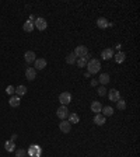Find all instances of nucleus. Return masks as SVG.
<instances>
[{"instance_id": "1", "label": "nucleus", "mask_w": 140, "mask_h": 157, "mask_svg": "<svg viewBox=\"0 0 140 157\" xmlns=\"http://www.w3.org/2000/svg\"><path fill=\"white\" fill-rule=\"evenodd\" d=\"M101 69V62L98 59H90L88 60V63H87V70L90 75H95L98 73Z\"/></svg>"}, {"instance_id": "2", "label": "nucleus", "mask_w": 140, "mask_h": 157, "mask_svg": "<svg viewBox=\"0 0 140 157\" xmlns=\"http://www.w3.org/2000/svg\"><path fill=\"white\" fill-rule=\"evenodd\" d=\"M70 101H71V94L69 91H63L59 94V103L62 105H67L70 104Z\"/></svg>"}, {"instance_id": "3", "label": "nucleus", "mask_w": 140, "mask_h": 157, "mask_svg": "<svg viewBox=\"0 0 140 157\" xmlns=\"http://www.w3.org/2000/svg\"><path fill=\"white\" fill-rule=\"evenodd\" d=\"M56 115H58V118L59 119H66L69 116V109H67V105H60L58 111H56Z\"/></svg>"}, {"instance_id": "4", "label": "nucleus", "mask_w": 140, "mask_h": 157, "mask_svg": "<svg viewBox=\"0 0 140 157\" xmlns=\"http://www.w3.org/2000/svg\"><path fill=\"white\" fill-rule=\"evenodd\" d=\"M73 54L76 55V58H86L87 55H88V49H87L86 46H83V45H79V46L74 49Z\"/></svg>"}, {"instance_id": "5", "label": "nucleus", "mask_w": 140, "mask_h": 157, "mask_svg": "<svg viewBox=\"0 0 140 157\" xmlns=\"http://www.w3.org/2000/svg\"><path fill=\"white\" fill-rule=\"evenodd\" d=\"M34 27H37L39 31H45V30L48 28V22H46V20H45V18L39 17V18H37V20H35V22H34Z\"/></svg>"}, {"instance_id": "6", "label": "nucleus", "mask_w": 140, "mask_h": 157, "mask_svg": "<svg viewBox=\"0 0 140 157\" xmlns=\"http://www.w3.org/2000/svg\"><path fill=\"white\" fill-rule=\"evenodd\" d=\"M27 153L30 154V157H39L41 156V147L38 145H31L30 149L27 150Z\"/></svg>"}, {"instance_id": "7", "label": "nucleus", "mask_w": 140, "mask_h": 157, "mask_svg": "<svg viewBox=\"0 0 140 157\" xmlns=\"http://www.w3.org/2000/svg\"><path fill=\"white\" fill-rule=\"evenodd\" d=\"M46 65H48V62L43 59V58L35 59V62H34V69H35V70H42V69L46 67Z\"/></svg>"}, {"instance_id": "8", "label": "nucleus", "mask_w": 140, "mask_h": 157, "mask_svg": "<svg viewBox=\"0 0 140 157\" xmlns=\"http://www.w3.org/2000/svg\"><path fill=\"white\" fill-rule=\"evenodd\" d=\"M59 129L63 132V133H69L70 130H71V124H70L69 121H66V119H63L62 122L59 124Z\"/></svg>"}, {"instance_id": "9", "label": "nucleus", "mask_w": 140, "mask_h": 157, "mask_svg": "<svg viewBox=\"0 0 140 157\" xmlns=\"http://www.w3.org/2000/svg\"><path fill=\"white\" fill-rule=\"evenodd\" d=\"M24 59H25L27 63H34L35 59H37V55H35V52H32V51H27V52L24 54Z\"/></svg>"}, {"instance_id": "10", "label": "nucleus", "mask_w": 140, "mask_h": 157, "mask_svg": "<svg viewBox=\"0 0 140 157\" xmlns=\"http://www.w3.org/2000/svg\"><path fill=\"white\" fill-rule=\"evenodd\" d=\"M35 77H37V70L34 67H28L27 70H25V79L32 81V80H35Z\"/></svg>"}, {"instance_id": "11", "label": "nucleus", "mask_w": 140, "mask_h": 157, "mask_svg": "<svg viewBox=\"0 0 140 157\" xmlns=\"http://www.w3.org/2000/svg\"><path fill=\"white\" fill-rule=\"evenodd\" d=\"M108 97H109V101H118L119 98H121V94H119L118 90H115V88H112V90H109V94H108Z\"/></svg>"}, {"instance_id": "12", "label": "nucleus", "mask_w": 140, "mask_h": 157, "mask_svg": "<svg viewBox=\"0 0 140 157\" xmlns=\"http://www.w3.org/2000/svg\"><path fill=\"white\" fill-rule=\"evenodd\" d=\"M101 58L104 60H108V59H111V58H113V49H111V48L104 49L102 52H101Z\"/></svg>"}, {"instance_id": "13", "label": "nucleus", "mask_w": 140, "mask_h": 157, "mask_svg": "<svg viewBox=\"0 0 140 157\" xmlns=\"http://www.w3.org/2000/svg\"><path fill=\"white\" fill-rule=\"evenodd\" d=\"M97 25L98 28H101V30H105V28L109 27V22H108L107 18H104V17H100L97 20Z\"/></svg>"}, {"instance_id": "14", "label": "nucleus", "mask_w": 140, "mask_h": 157, "mask_svg": "<svg viewBox=\"0 0 140 157\" xmlns=\"http://www.w3.org/2000/svg\"><path fill=\"white\" fill-rule=\"evenodd\" d=\"M91 111L92 112H95V114H100L101 112V109H102V105H101V103L100 101H92L91 103Z\"/></svg>"}, {"instance_id": "15", "label": "nucleus", "mask_w": 140, "mask_h": 157, "mask_svg": "<svg viewBox=\"0 0 140 157\" xmlns=\"http://www.w3.org/2000/svg\"><path fill=\"white\" fill-rule=\"evenodd\" d=\"M113 58H115V62H116V63H123L125 59H126V54L122 52V51H119L116 55H113Z\"/></svg>"}, {"instance_id": "16", "label": "nucleus", "mask_w": 140, "mask_h": 157, "mask_svg": "<svg viewBox=\"0 0 140 157\" xmlns=\"http://www.w3.org/2000/svg\"><path fill=\"white\" fill-rule=\"evenodd\" d=\"M94 124L98 125V126H101V125L105 124V116L101 114H95V116H94Z\"/></svg>"}, {"instance_id": "17", "label": "nucleus", "mask_w": 140, "mask_h": 157, "mask_svg": "<svg viewBox=\"0 0 140 157\" xmlns=\"http://www.w3.org/2000/svg\"><path fill=\"white\" fill-rule=\"evenodd\" d=\"M20 103H21V98L20 97H11L10 100H9V105L10 107H13V108H16V107H18L20 105Z\"/></svg>"}, {"instance_id": "18", "label": "nucleus", "mask_w": 140, "mask_h": 157, "mask_svg": "<svg viewBox=\"0 0 140 157\" xmlns=\"http://www.w3.org/2000/svg\"><path fill=\"white\" fill-rule=\"evenodd\" d=\"M98 80H100V83H101L102 86H105V84H108V83H109L111 77H109V75H107V73H101V75H100V77H98Z\"/></svg>"}, {"instance_id": "19", "label": "nucleus", "mask_w": 140, "mask_h": 157, "mask_svg": "<svg viewBox=\"0 0 140 157\" xmlns=\"http://www.w3.org/2000/svg\"><path fill=\"white\" fill-rule=\"evenodd\" d=\"M22 30L25 31V33H32L34 31V22H31L30 20L24 22V25H22Z\"/></svg>"}, {"instance_id": "20", "label": "nucleus", "mask_w": 140, "mask_h": 157, "mask_svg": "<svg viewBox=\"0 0 140 157\" xmlns=\"http://www.w3.org/2000/svg\"><path fill=\"white\" fill-rule=\"evenodd\" d=\"M16 93H17V97H20L21 98L22 96H25L27 94V87L25 86H18V87H16Z\"/></svg>"}, {"instance_id": "21", "label": "nucleus", "mask_w": 140, "mask_h": 157, "mask_svg": "<svg viewBox=\"0 0 140 157\" xmlns=\"http://www.w3.org/2000/svg\"><path fill=\"white\" fill-rule=\"evenodd\" d=\"M4 149L9 153L14 152V150H16V145H14V142H13V140H6L4 142Z\"/></svg>"}, {"instance_id": "22", "label": "nucleus", "mask_w": 140, "mask_h": 157, "mask_svg": "<svg viewBox=\"0 0 140 157\" xmlns=\"http://www.w3.org/2000/svg\"><path fill=\"white\" fill-rule=\"evenodd\" d=\"M67 118H69V122H70V124H79V122H80V116L76 114V112H73V114H69V116H67Z\"/></svg>"}, {"instance_id": "23", "label": "nucleus", "mask_w": 140, "mask_h": 157, "mask_svg": "<svg viewBox=\"0 0 140 157\" xmlns=\"http://www.w3.org/2000/svg\"><path fill=\"white\" fill-rule=\"evenodd\" d=\"M101 112H104V116H111L113 115V108L112 107H102Z\"/></svg>"}, {"instance_id": "24", "label": "nucleus", "mask_w": 140, "mask_h": 157, "mask_svg": "<svg viewBox=\"0 0 140 157\" xmlns=\"http://www.w3.org/2000/svg\"><path fill=\"white\" fill-rule=\"evenodd\" d=\"M66 63H67V65H73V63H76V55L73 54V52L66 56Z\"/></svg>"}, {"instance_id": "25", "label": "nucleus", "mask_w": 140, "mask_h": 157, "mask_svg": "<svg viewBox=\"0 0 140 157\" xmlns=\"http://www.w3.org/2000/svg\"><path fill=\"white\" fill-rule=\"evenodd\" d=\"M87 56H88V55H87ZM87 56H86V58H79V59H76L79 67H84V66L87 65Z\"/></svg>"}, {"instance_id": "26", "label": "nucleus", "mask_w": 140, "mask_h": 157, "mask_svg": "<svg viewBox=\"0 0 140 157\" xmlns=\"http://www.w3.org/2000/svg\"><path fill=\"white\" fill-rule=\"evenodd\" d=\"M116 105H118V109H121V111L126 109V103H125V100H122V98H119L118 101H116Z\"/></svg>"}, {"instance_id": "27", "label": "nucleus", "mask_w": 140, "mask_h": 157, "mask_svg": "<svg viewBox=\"0 0 140 157\" xmlns=\"http://www.w3.org/2000/svg\"><path fill=\"white\" fill-rule=\"evenodd\" d=\"M14 152H16V157H25V154H27L25 149H17Z\"/></svg>"}, {"instance_id": "28", "label": "nucleus", "mask_w": 140, "mask_h": 157, "mask_svg": "<svg viewBox=\"0 0 140 157\" xmlns=\"http://www.w3.org/2000/svg\"><path fill=\"white\" fill-rule=\"evenodd\" d=\"M97 93H98V96H100V97H104V96H105V94H107V88H105V86H101V87H98Z\"/></svg>"}, {"instance_id": "29", "label": "nucleus", "mask_w": 140, "mask_h": 157, "mask_svg": "<svg viewBox=\"0 0 140 157\" xmlns=\"http://www.w3.org/2000/svg\"><path fill=\"white\" fill-rule=\"evenodd\" d=\"M6 93H7V94H14V93H16V87L14 86H7V88H6Z\"/></svg>"}, {"instance_id": "30", "label": "nucleus", "mask_w": 140, "mask_h": 157, "mask_svg": "<svg viewBox=\"0 0 140 157\" xmlns=\"http://www.w3.org/2000/svg\"><path fill=\"white\" fill-rule=\"evenodd\" d=\"M35 20H37V17L34 16V14H31V16H30V21H31V22H34Z\"/></svg>"}, {"instance_id": "31", "label": "nucleus", "mask_w": 140, "mask_h": 157, "mask_svg": "<svg viewBox=\"0 0 140 157\" xmlns=\"http://www.w3.org/2000/svg\"><path fill=\"white\" fill-rule=\"evenodd\" d=\"M16 139H17V135H16V133H14V135H11V139H10V140H13V142H14Z\"/></svg>"}, {"instance_id": "32", "label": "nucleus", "mask_w": 140, "mask_h": 157, "mask_svg": "<svg viewBox=\"0 0 140 157\" xmlns=\"http://www.w3.org/2000/svg\"><path fill=\"white\" fill-rule=\"evenodd\" d=\"M121 48H122V45H121V43H116V49H118V51H121Z\"/></svg>"}, {"instance_id": "33", "label": "nucleus", "mask_w": 140, "mask_h": 157, "mask_svg": "<svg viewBox=\"0 0 140 157\" xmlns=\"http://www.w3.org/2000/svg\"><path fill=\"white\" fill-rule=\"evenodd\" d=\"M91 86H97V80H92L91 81Z\"/></svg>"}]
</instances>
